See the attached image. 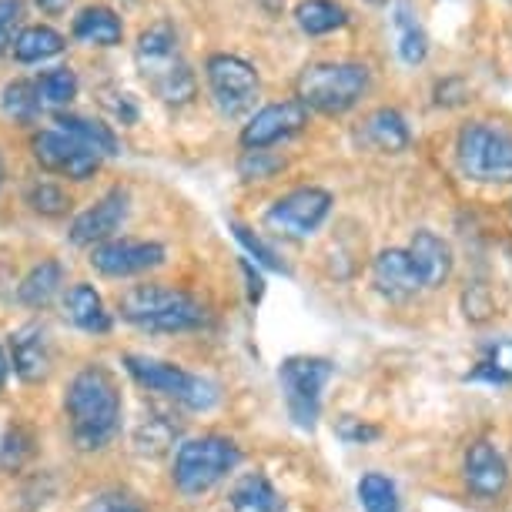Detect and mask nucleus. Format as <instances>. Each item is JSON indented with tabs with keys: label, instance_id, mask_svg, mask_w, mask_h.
I'll use <instances>...</instances> for the list:
<instances>
[{
	"label": "nucleus",
	"instance_id": "20",
	"mask_svg": "<svg viewBox=\"0 0 512 512\" xmlns=\"http://www.w3.org/2000/svg\"><path fill=\"white\" fill-rule=\"evenodd\" d=\"M64 318L71 322L74 328L88 335H108L111 332V312L104 308V298L94 292V285L88 282H77L67 288L64 295Z\"/></svg>",
	"mask_w": 512,
	"mask_h": 512
},
{
	"label": "nucleus",
	"instance_id": "41",
	"mask_svg": "<svg viewBox=\"0 0 512 512\" xmlns=\"http://www.w3.org/2000/svg\"><path fill=\"white\" fill-rule=\"evenodd\" d=\"M462 305H466V318H472V322H486V318L492 315V302L486 298V288H469L466 298H462Z\"/></svg>",
	"mask_w": 512,
	"mask_h": 512
},
{
	"label": "nucleus",
	"instance_id": "31",
	"mask_svg": "<svg viewBox=\"0 0 512 512\" xmlns=\"http://www.w3.org/2000/svg\"><path fill=\"white\" fill-rule=\"evenodd\" d=\"M34 446H37V439L27 425H11L7 436H4V446H0V466H4L7 472L24 469L27 462L34 459V452H37Z\"/></svg>",
	"mask_w": 512,
	"mask_h": 512
},
{
	"label": "nucleus",
	"instance_id": "45",
	"mask_svg": "<svg viewBox=\"0 0 512 512\" xmlns=\"http://www.w3.org/2000/svg\"><path fill=\"white\" fill-rule=\"evenodd\" d=\"M369 4H389V0H369Z\"/></svg>",
	"mask_w": 512,
	"mask_h": 512
},
{
	"label": "nucleus",
	"instance_id": "32",
	"mask_svg": "<svg viewBox=\"0 0 512 512\" xmlns=\"http://www.w3.org/2000/svg\"><path fill=\"white\" fill-rule=\"evenodd\" d=\"M27 205H31V211H37V215L44 218H61L71 211V195L54 185V181H34L31 188H27Z\"/></svg>",
	"mask_w": 512,
	"mask_h": 512
},
{
	"label": "nucleus",
	"instance_id": "11",
	"mask_svg": "<svg viewBox=\"0 0 512 512\" xmlns=\"http://www.w3.org/2000/svg\"><path fill=\"white\" fill-rule=\"evenodd\" d=\"M34 158L47 175H61L71 181H88L98 175L101 154L84 148L81 141L67 138L64 131H37L34 134Z\"/></svg>",
	"mask_w": 512,
	"mask_h": 512
},
{
	"label": "nucleus",
	"instance_id": "35",
	"mask_svg": "<svg viewBox=\"0 0 512 512\" xmlns=\"http://www.w3.org/2000/svg\"><path fill=\"white\" fill-rule=\"evenodd\" d=\"M171 442H175V429L161 419H148L134 432V449H138L141 456H161V452H168Z\"/></svg>",
	"mask_w": 512,
	"mask_h": 512
},
{
	"label": "nucleus",
	"instance_id": "18",
	"mask_svg": "<svg viewBox=\"0 0 512 512\" xmlns=\"http://www.w3.org/2000/svg\"><path fill=\"white\" fill-rule=\"evenodd\" d=\"M355 141L375 154H402L412 144V128L395 108H375L355 128Z\"/></svg>",
	"mask_w": 512,
	"mask_h": 512
},
{
	"label": "nucleus",
	"instance_id": "22",
	"mask_svg": "<svg viewBox=\"0 0 512 512\" xmlns=\"http://www.w3.org/2000/svg\"><path fill=\"white\" fill-rule=\"evenodd\" d=\"M228 506L231 512H285V499L265 472H245V476L231 486Z\"/></svg>",
	"mask_w": 512,
	"mask_h": 512
},
{
	"label": "nucleus",
	"instance_id": "43",
	"mask_svg": "<svg viewBox=\"0 0 512 512\" xmlns=\"http://www.w3.org/2000/svg\"><path fill=\"white\" fill-rule=\"evenodd\" d=\"M67 4H71V0H37V7H41L44 14H64Z\"/></svg>",
	"mask_w": 512,
	"mask_h": 512
},
{
	"label": "nucleus",
	"instance_id": "15",
	"mask_svg": "<svg viewBox=\"0 0 512 512\" xmlns=\"http://www.w3.org/2000/svg\"><path fill=\"white\" fill-rule=\"evenodd\" d=\"M128 205H131L128 191L111 188L101 201H94L91 208H84L81 215L74 218L71 241L74 245H91V248L111 241L118 235V228L124 225V218H128Z\"/></svg>",
	"mask_w": 512,
	"mask_h": 512
},
{
	"label": "nucleus",
	"instance_id": "27",
	"mask_svg": "<svg viewBox=\"0 0 512 512\" xmlns=\"http://www.w3.org/2000/svg\"><path fill=\"white\" fill-rule=\"evenodd\" d=\"M11 51L21 64H41L47 57H57L64 51V37L47 24H31L14 37Z\"/></svg>",
	"mask_w": 512,
	"mask_h": 512
},
{
	"label": "nucleus",
	"instance_id": "6",
	"mask_svg": "<svg viewBox=\"0 0 512 512\" xmlns=\"http://www.w3.org/2000/svg\"><path fill=\"white\" fill-rule=\"evenodd\" d=\"M241 462V449L235 439L225 436H201L181 442L175 452V486L181 496H201L215 489L228 472H235Z\"/></svg>",
	"mask_w": 512,
	"mask_h": 512
},
{
	"label": "nucleus",
	"instance_id": "14",
	"mask_svg": "<svg viewBox=\"0 0 512 512\" xmlns=\"http://www.w3.org/2000/svg\"><path fill=\"white\" fill-rule=\"evenodd\" d=\"M462 482H466L469 496H476L482 502H496L502 492L509 489V466L489 439H476L466 449V459H462Z\"/></svg>",
	"mask_w": 512,
	"mask_h": 512
},
{
	"label": "nucleus",
	"instance_id": "12",
	"mask_svg": "<svg viewBox=\"0 0 512 512\" xmlns=\"http://www.w3.org/2000/svg\"><path fill=\"white\" fill-rule=\"evenodd\" d=\"M168 251L158 241H141V238H111L104 245L91 248V268L104 278H131L144 275L151 268L164 265Z\"/></svg>",
	"mask_w": 512,
	"mask_h": 512
},
{
	"label": "nucleus",
	"instance_id": "4",
	"mask_svg": "<svg viewBox=\"0 0 512 512\" xmlns=\"http://www.w3.org/2000/svg\"><path fill=\"white\" fill-rule=\"evenodd\" d=\"M369 84L372 71L359 61H322L298 74L295 94L308 111L345 114L369 94Z\"/></svg>",
	"mask_w": 512,
	"mask_h": 512
},
{
	"label": "nucleus",
	"instance_id": "17",
	"mask_svg": "<svg viewBox=\"0 0 512 512\" xmlns=\"http://www.w3.org/2000/svg\"><path fill=\"white\" fill-rule=\"evenodd\" d=\"M11 365L24 382H44L51 375L54 352H51V335L44 325H21L11 335Z\"/></svg>",
	"mask_w": 512,
	"mask_h": 512
},
{
	"label": "nucleus",
	"instance_id": "40",
	"mask_svg": "<svg viewBox=\"0 0 512 512\" xmlns=\"http://www.w3.org/2000/svg\"><path fill=\"white\" fill-rule=\"evenodd\" d=\"M88 512H148L134 496H124V492H108V496L94 499Z\"/></svg>",
	"mask_w": 512,
	"mask_h": 512
},
{
	"label": "nucleus",
	"instance_id": "26",
	"mask_svg": "<svg viewBox=\"0 0 512 512\" xmlns=\"http://www.w3.org/2000/svg\"><path fill=\"white\" fill-rule=\"evenodd\" d=\"M295 24L302 27L308 37H322L332 31H342L349 24V11L338 0H302L295 7Z\"/></svg>",
	"mask_w": 512,
	"mask_h": 512
},
{
	"label": "nucleus",
	"instance_id": "2",
	"mask_svg": "<svg viewBox=\"0 0 512 512\" xmlns=\"http://www.w3.org/2000/svg\"><path fill=\"white\" fill-rule=\"evenodd\" d=\"M118 312L128 325L141 328V332L154 335H181L195 332L208 322L205 305L185 288L164 285V282H148L134 285L121 295Z\"/></svg>",
	"mask_w": 512,
	"mask_h": 512
},
{
	"label": "nucleus",
	"instance_id": "5",
	"mask_svg": "<svg viewBox=\"0 0 512 512\" xmlns=\"http://www.w3.org/2000/svg\"><path fill=\"white\" fill-rule=\"evenodd\" d=\"M456 164L476 185H509L512 128L499 121H466L456 134Z\"/></svg>",
	"mask_w": 512,
	"mask_h": 512
},
{
	"label": "nucleus",
	"instance_id": "3",
	"mask_svg": "<svg viewBox=\"0 0 512 512\" xmlns=\"http://www.w3.org/2000/svg\"><path fill=\"white\" fill-rule=\"evenodd\" d=\"M138 71L148 81V88L164 104H185L195 98V74L181 57L178 34L171 24H154L138 37Z\"/></svg>",
	"mask_w": 512,
	"mask_h": 512
},
{
	"label": "nucleus",
	"instance_id": "42",
	"mask_svg": "<svg viewBox=\"0 0 512 512\" xmlns=\"http://www.w3.org/2000/svg\"><path fill=\"white\" fill-rule=\"evenodd\" d=\"M241 272H245V288H248V302L251 305H258L265 298V278H262V272H258L255 265L248 262V258H241Z\"/></svg>",
	"mask_w": 512,
	"mask_h": 512
},
{
	"label": "nucleus",
	"instance_id": "30",
	"mask_svg": "<svg viewBox=\"0 0 512 512\" xmlns=\"http://www.w3.org/2000/svg\"><path fill=\"white\" fill-rule=\"evenodd\" d=\"M359 502L365 512H399V489L382 472H365L359 479Z\"/></svg>",
	"mask_w": 512,
	"mask_h": 512
},
{
	"label": "nucleus",
	"instance_id": "8",
	"mask_svg": "<svg viewBox=\"0 0 512 512\" xmlns=\"http://www.w3.org/2000/svg\"><path fill=\"white\" fill-rule=\"evenodd\" d=\"M335 365L318 355H292L278 369V382H282L288 415L298 429L312 432L318 425V412H322V389L332 382Z\"/></svg>",
	"mask_w": 512,
	"mask_h": 512
},
{
	"label": "nucleus",
	"instance_id": "39",
	"mask_svg": "<svg viewBox=\"0 0 512 512\" xmlns=\"http://www.w3.org/2000/svg\"><path fill=\"white\" fill-rule=\"evenodd\" d=\"M469 98V88L462 77H446V81L436 84V104L439 108H459V104H466Z\"/></svg>",
	"mask_w": 512,
	"mask_h": 512
},
{
	"label": "nucleus",
	"instance_id": "19",
	"mask_svg": "<svg viewBox=\"0 0 512 512\" xmlns=\"http://www.w3.org/2000/svg\"><path fill=\"white\" fill-rule=\"evenodd\" d=\"M372 282L385 298H389V302H409L412 295L422 292L419 275H415L409 255H405V248H385V251L375 255Z\"/></svg>",
	"mask_w": 512,
	"mask_h": 512
},
{
	"label": "nucleus",
	"instance_id": "16",
	"mask_svg": "<svg viewBox=\"0 0 512 512\" xmlns=\"http://www.w3.org/2000/svg\"><path fill=\"white\" fill-rule=\"evenodd\" d=\"M405 255H409L415 275H419V285L429 288V292H432V288L446 285L449 275H452V265H456L449 241L439 238L436 231H429V228L415 231L409 248H405Z\"/></svg>",
	"mask_w": 512,
	"mask_h": 512
},
{
	"label": "nucleus",
	"instance_id": "13",
	"mask_svg": "<svg viewBox=\"0 0 512 512\" xmlns=\"http://www.w3.org/2000/svg\"><path fill=\"white\" fill-rule=\"evenodd\" d=\"M308 118H312V111H308L298 98L265 104V108L255 111V118L241 128V148L245 151L275 148V144H282L288 138H295L298 131H305Z\"/></svg>",
	"mask_w": 512,
	"mask_h": 512
},
{
	"label": "nucleus",
	"instance_id": "10",
	"mask_svg": "<svg viewBox=\"0 0 512 512\" xmlns=\"http://www.w3.org/2000/svg\"><path fill=\"white\" fill-rule=\"evenodd\" d=\"M332 205L335 201L325 188H312V185L295 188L265 211V225L272 228L275 235L302 241L325 225V218L332 215Z\"/></svg>",
	"mask_w": 512,
	"mask_h": 512
},
{
	"label": "nucleus",
	"instance_id": "29",
	"mask_svg": "<svg viewBox=\"0 0 512 512\" xmlns=\"http://www.w3.org/2000/svg\"><path fill=\"white\" fill-rule=\"evenodd\" d=\"M77 74L71 71V67H54V71H44L41 77L34 81V91H37V104L44 108H54L61 111L67 108L74 98H77Z\"/></svg>",
	"mask_w": 512,
	"mask_h": 512
},
{
	"label": "nucleus",
	"instance_id": "37",
	"mask_svg": "<svg viewBox=\"0 0 512 512\" xmlns=\"http://www.w3.org/2000/svg\"><path fill=\"white\" fill-rule=\"evenodd\" d=\"M335 436L342 442H349V446H365V442H375L382 436L379 425H369L362 419H352V415H345L342 422L335 425Z\"/></svg>",
	"mask_w": 512,
	"mask_h": 512
},
{
	"label": "nucleus",
	"instance_id": "25",
	"mask_svg": "<svg viewBox=\"0 0 512 512\" xmlns=\"http://www.w3.org/2000/svg\"><path fill=\"white\" fill-rule=\"evenodd\" d=\"M57 124H61V131L67 138L81 141L84 148H91L94 154H121L118 134H114L108 124L84 118V114H57Z\"/></svg>",
	"mask_w": 512,
	"mask_h": 512
},
{
	"label": "nucleus",
	"instance_id": "34",
	"mask_svg": "<svg viewBox=\"0 0 512 512\" xmlns=\"http://www.w3.org/2000/svg\"><path fill=\"white\" fill-rule=\"evenodd\" d=\"M4 111L11 114L17 121H31L37 111H41V104H37V91H34V81H14L4 88Z\"/></svg>",
	"mask_w": 512,
	"mask_h": 512
},
{
	"label": "nucleus",
	"instance_id": "1",
	"mask_svg": "<svg viewBox=\"0 0 512 512\" xmlns=\"http://www.w3.org/2000/svg\"><path fill=\"white\" fill-rule=\"evenodd\" d=\"M64 412L77 449H108L121 432V392L114 375L101 362H91L81 372H74L64 392Z\"/></svg>",
	"mask_w": 512,
	"mask_h": 512
},
{
	"label": "nucleus",
	"instance_id": "7",
	"mask_svg": "<svg viewBox=\"0 0 512 512\" xmlns=\"http://www.w3.org/2000/svg\"><path fill=\"white\" fill-rule=\"evenodd\" d=\"M124 369L141 389L158 392L164 399H175L191 412H208L218 402V385L201 375L181 369L175 362L148 359V355H124Z\"/></svg>",
	"mask_w": 512,
	"mask_h": 512
},
{
	"label": "nucleus",
	"instance_id": "21",
	"mask_svg": "<svg viewBox=\"0 0 512 512\" xmlns=\"http://www.w3.org/2000/svg\"><path fill=\"white\" fill-rule=\"evenodd\" d=\"M392 31H395V47H399L402 64L419 67L425 57H429V34H425L412 0H395L392 4Z\"/></svg>",
	"mask_w": 512,
	"mask_h": 512
},
{
	"label": "nucleus",
	"instance_id": "28",
	"mask_svg": "<svg viewBox=\"0 0 512 512\" xmlns=\"http://www.w3.org/2000/svg\"><path fill=\"white\" fill-rule=\"evenodd\" d=\"M466 382L512 385V338H496L482 349L479 365L466 375Z\"/></svg>",
	"mask_w": 512,
	"mask_h": 512
},
{
	"label": "nucleus",
	"instance_id": "9",
	"mask_svg": "<svg viewBox=\"0 0 512 512\" xmlns=\"http://www.w3.org/2000/svg\"><path fill=\"white\" fill-rule=\"evenodd\" d=\"M208 88L215 98V108L225 118H241L255 108L258 98V71L238 54H211L205 64Z\"/></svg>",
	"mask_w": 512,
	"mask_h": 512
},
{
	"label": "nucleus",
	"instance_id": "44",
	"mask_svg": "<svg viewBox=\"0 0 512 512\" xmlns=\"http://www.w3.org/2000/svg\"><path fill=\"white\" fill-rule=\"evenodd\" d=\"M7 375H11V362H7L4 345H0V392H4V385H7Z\"/></svg>",
	"mask_w": 512,
	"mask_h": 512
},
{
	"label": "nucleus",
	"instance_id": "23",
	"mask_svg": "<svg viewBox=\"0 0 512 512\" xmlns=\"http://www.w3.org/2000/svg\"><path fill=\"white\" fill-rule=\"evenodd\" d=\"M71 31H74L77 41H84L91 47H114V44H121L124 24L111 7L94 4V7H84V11L74 17Z\"/></svg>",
	"mask_w": 512,
	"mask_h": 512
},
{
	"label": "nucleus",
	"instance_id": "24",
	"mask_svg": "<svg viewBox=\"0 0 512 512\" xmlns=\"http://www.w3.org/2000/svg\"><path fill=\"white\" fill-rule=\"evenodd\" d=\"M64 285V265L47 258V262H37L31 272L24 275L21 288H17V298L27 308H47L54 302V295L61 292Z\"/></svg>",
	"mask_w": 512,
	"mask_h": 512
},
{
	"label": "nucleus",
	"instance_id": "46",
	"mask_svg": "<svg viewBox=\"0 0 512 512\" xmlns=\"http://www.w3.org/2000/svg\"><path fill=\"white\" fill-rule=\"evenodd\" d=\"M0 181H4V164H0Z\"/></svg>",
	"mask_w": 512,
	"mask_h": 512
},
{
	"label": "nucleus",
	"instance_id": "33",
	"mask_svg": "<svg viewBox=\"0 0 512 512\" xmlns=\"http://www.w3.org/2000/svg\"><path fill=\"white\" fill-rule=\"evenodd\" d=\"M231 231H235V238L245 245V251L248 255H255V262L258 265H265L268 272H282V275H288V265L278 258V251L268 245V241L258 235V231H251L248 225H238V221H231Z\"/></svg>",
	"mask_w": 512,
	"mask_h": 512
},
{
	"label": "nucleus",
	"instance_id": "38",
	"mask_svg": "<svg viewBox=\"0 0 512 512\" xmlns=\"http://www.w3.org/2000/svg\"><path fill=\"white\" fill-rule=\"evenodd\" d=\"M24 4L21 0H0V54L11 51L14 44V27L21 24Z\"/></svg>",
	"mask_w": 512,
	"mask_h": 512
},
{
	"label": "nucleus",
	"instance_id": "36",
	"mask_svg": "<svg viewBox=\"0 0 512 512\" xmlns=\"http://www.w3.org/2000/svg\"><path fill=\"white\" fill-rule=\"evenodd\" d=\"M285 168V158H278V154H272L268 148L262 151H245L238 161V171L245 181H268L272 175H278V171Z\"/></svg>",
	"mask_w": 512,
	"mask_h": 512
}]
</instances>
